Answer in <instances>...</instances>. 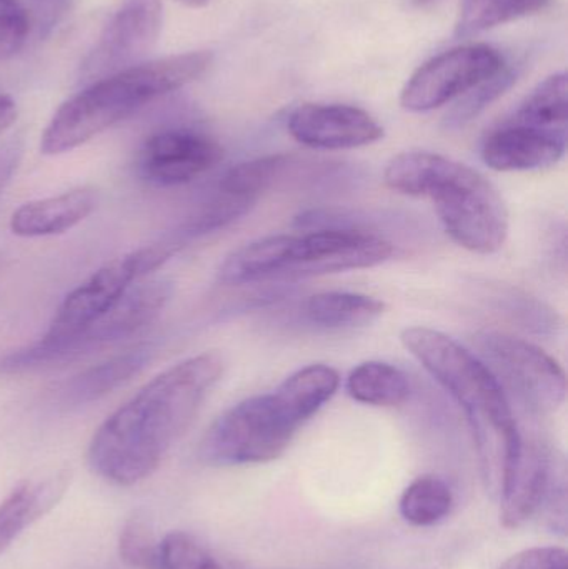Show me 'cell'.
Returning <instances> with one entry per match:
<instances>
[{"instance_id": "cell-1", "label": "cell", "mask_w": 568, "mask_h": 569, "mask_svg": "<svg viewBox=\"0 0 568 569\" xmlns=\"http://www.w3.org/2000/svg\"><path fill=\"white\" fill-rule=\"evenodd\" d=\"M222 375L223 358L206 351L143 385L93 433L87 451L93 473L119 487L149 478L189 430Z\"/></svg>"}, {"instance_id": "cell-2", "label": "cell", "mask_w": 568, "mask_h": 569, "mask_svg": "<svg viewBox=\"0 0 568 569\" xmlns=\"http://www.w3.org/2000/svg\"><path fill=\"white\" fill-rule=\"evenodd\" d=\"M400 341L462 408L487 480L500 497L516 475L526 445L506 388L472 350L444 331L409 327Z\"/></svg>"}, {"instance_id": "cell-3", "label": "cell", "mask_w": 568, "mask_h": 569, "mask_svg": "<svg viewBox=\"0 0 568 569\" xmlns=\"http://www.w3.org/2000/svg\"><path fill=\"white\" fill-rule=\"evenodd\" d=\"M383 182L400 196L429 199L444 232L477 256H492L506 246L509 207L486 176L440 153L410 150L393 157Z\"/></svg>"}, {"instance_id": "cell-4", "label": "cell", "mask_w": 568, "mask_h": 569, "mask_svg": "<svg viewBox=\"0 0 568 569\" xmlns=\"http://www.w3.org/2000/svg\"><path fill=\"white\" fill-rule=\"evenodd\" d=\"M212 63L207 50L147 60L122 72L87 83L63 102L40 140L43 156H60L129 119L159 97L176 92L202 77Z\"/></svg>"}, {"instance_id": "cell-5", "label": "cell", "mask_w": 568, "mask_h": 569, "mask_svg": "<svg viewBox=\"0 0 568 569\" xmlns=\"http://www.w3.org/2000/svg\"><path fill=\"white\" fill-rule=\"evenodd\" d=\"M177 250V243L166 240L100 267L63 298L39 341L0 360V375L27 373L66 361L67 347L102 318L137 280L162 267Z\"/></svg>"}, {"instance_id": "cell-6", "label": "cell", "mask_w": 568, "mask_h": 569, "mask_svg": "<svg viewBox=\"0 0 568 569\" xmlns=\"http://www.w3.org/2000/svg\"><path fill=\"white\" fill-rule=\"evenodd\" d=\"M302 425L276 393L256 395L223 411L200 441V458L212 467H247L279 460Z\"/></svg>"}, {"instance_id": "cell-7", "label": "cell", "mask_w": 568, "mask_h": 569, "mask_svg": "<svg viewBox=\"0 0 568 569\" xmlns=\"http://www.w3.org/2000/svg\"><path fill=\"white\" fill-rule=\"evenodd\" d=\"M474 353L527 410L549 415L566 403V371L556 358L524 338L482 330L472 337Z\"/></svg>"}, {"instance_id": "cell-8", "label": "cell", "mask_w": 568, "mask_h": 569, "mask_svg": "<svg viewBox=\"0 0 568 569\" xmlns=\"http://www.w3.org/2000/svg\"><path fill=\"white\" fill-rule=\"evenodd\" d=\"M393 256V246L362 227L327 226L290 237L282 279L297 280L372 269Z\"/></svg>"}, {"instance_id": "cell-9", "label": "cell", "mask_w": 568, "mask_h": 569, "mask_svg": "<svg viewBox=\"0 0 568 569\" xmlns=\"http://www.w3.org/2000/svg\"><path fill=\"white\" fill-rule=\"evenodd\" d=\"M504 67L500 53L486 43L456 47L423 63L407 80L400 106L409 112H430L460 99Z\"/></svg>"}, {"instance_id": "cell-10", "label": "cell", "mask_w": 568, "mask_h": 569, "mask_svg": "<svg viewBox=\"0 0 568 569\" xmlns=\"http://www.w3.org/2000/svg\"><path fill=\"white\" fill-rule=\"evenodd\" d=\"M162 0H122L80 67L83 83L147 62L162 32Z\"/></svg>"}, {"instance_id": "cell-11", "label": "cell", "mask_w": 568, "mask_h": 569, "mask_svg": "<svg viewBox=\"0 0 568 569\" xmlns=\"http://www.w3.org/2000/svg\"><path fill=\"white\" fill-rule=\"evenodd\" d=\"M223 149L200 132L187 129L160 130L139 149L136 169L152 186H183L219 166Z\"/></svg>"}, {"instance_id": "cell-12", "label": "cell", "mask_w": 568, "mask_h": 569, "mask_svg": "<svg viewBox=\"0 0 568 569\" xmlns=\"http://www.w3.org/2000/svg\"><path fill=\"white\" fill-rule=\"evenodd\" d=\"M290 136L317 150H349L372 146L383 129L369 112L346 103H303L287 120Z\"/></svg>"}, {"instance_id": "cell-13", "label": "cell", "mask_w": 568, "mask_h": 569, "mask_svg": "<svg viewBox=\"0 0 568 569\" xmlns=\"http://www.w3.org/2000/svg\"><path fill=\"white\" fill-rule=\"evenodd\" d=\"M172 293L173 287L169 280L132 284L102 318L90 325L67 347L66 361L119 343L149 327L162 313Z\"/></svg>"}, {"instance_id": "cell-14", "label": "cell", "mask_w": 568, "mask_h": 569, "mask_svg": "<svg viewBox=\"0 0 568 569\" xmlns=\"http://www.w3.org/2000/svg\"><path fill=\"white\" fill-rule=\"evenodd\" d=\"M566 150L567 132L509 120L484 139L480 157L496 172H534L557 166Z\"/></svg>"}, {"instance_id": "cell-15", "label": "cell", "mask_w": 568, "mask_h": 569, "mask_svg": "<svg viewBox=\"0 0 568 569\" xmlns=\"http://www.w3.org/2000/svg\"><path fill=\"white\" fill-rule=\"evenodd\" d=\"M96 207V190L87 187L47 199L32 200L12 213L10 230L13 236L22 239L62 236L83 222Z\"/></svg>"}, {"instance_id": "cell-16", "label": "cell", "mask_w": 568, "mask_h": 569, "mask_svg": "<svg viewBox=\"0 0 568 569\" xmlns=\"http://www.w3.org/2000/svg\"><path fill=\"white\" fill-rule=\"evenodd\" d=\"M70 483L69 471H59L43 480L17 485L0 503V555L37 521L57 507Z\"/></svg>"}, {"instance_id": "cell-17", "label": "cell", "mask_w": 568, "mask_h": 569, "mask_svg": "<svg viewBox=\"0 0 568 569\" xmlns=\"http://www.w3.org/2000/svg\"><path fill=\"white\" fill-rule=\"evenodd\" d=\"M290 236H269L253 240L226 257L217 270V282L240 287L266 280L282 279Z\"/></svg>"}, {"instance_id": "cell-18", "label": "cell", "mask_w": 568, "mask_h": 569, "mask_svg": "<svg viewBox=\"0 0 568 569\" xmlns=\"http://www.w3.org/2000/svg\"><path fill=\"white\" fill-rule=\"evenodd\" d=\"M150 360L152 350L149 347L133 348L127 353L117 355L67 381L60 390V398L67 405L92 403L129 383Z\"/></svg>"}, {"instance_id": "cell-19", "label": "cell", "mask_w": 568, "mask_h": 569, "mask_svg": "<svg viewBox=\"0 0 568 569\" xmlns=\"http://www.w3.org/2000/svg\"><path fill=\"white\" fill-rule=\"evenodd\" d=\"M386 303L370 295L352 291H322L303 303V317L326 330L366 327L382 317Z\"/></svg>"}, {"instance_id": "cell-20", "label": "cell", "mask_w": 568, "mask_h": 569, "mask_svg": "<svg viewBox=\"0 0 568 569\" xmlns=\"http://www.w3.org/2000/svg\"><path fill=\"white\" fill-rule=\"evenodd\" d=\"M339 387V371L329 365L316 363L290 375L273 393L303 427L313 415L319 413L323 405L332 400Z\"/></svg>"}, {"instance_id": "cell-21", "label": "cell", "mask_w": 568, "mask_h": 569, "mask_svg": "<svg viewBox=\"0 0 568 569\" xmlns=\"http://www.w3.org/2000/svg\"><path fill=\"white\" fill-rule=\"evenodd\" d=\"M346 390L357 403L382 408L406 403L412 391L402 370L379 360L357 365L347 377Z\"/></svg>"}, {"instance_id": "cell-22", "label": "cell", "mask_w": 568, "mask_h": 569, "mask_svg": "<svg viewBox=\"0 0 568 569\" xmlns=\"http://www.w3.org/2000/svg\"><path fill=\"white\" fill-rule=\"evenodd\" d=\"M549 6L550 0H460L454 33L457 39H469L502 23L542 12Z\"/></svg>"}, {"instance_id": "cell-23", "label": "cell", "mask_w": 568, "mask_h": 569, "mask_svg": "<svg viewBox=\"0 0 568 569\" xmlns=\"http://www.w3.org/2000/svg\"><path fill=\"white\" fill-rule=\"evenodd\" d=\"M454 508V491L436 475H422L403 491L399 501L400 517L412 527L427 528L449 517Z\"/></svg>"}, {"instance_id": "cell-24", "label": "cell", "mask_w": 568, "mask_h": 569, "mask_svg": "<svg viewBox=\"0 0 568 569\" xmlns=\"http://www.w3.org/2000/svg\"><path fill=\"white\" fill-rule=\"evenodd\" d=\"M567 93L566 72L554 73V76L547 77L524 100L522 106L519 107L510 122L537 127V129L566 132Z\"/></svg>"}, {"instance_id": "cell-25", "label": "cell", "mask_w": 568, "mask_h": 569, "mask_svg": "<svg viewBox=\"0 0 568 569\" xmlns=\"http://www.w3.org/2000/svg\"><path fill=\"white\" fill-rule=\"evenodd\" d=\"M257 200L243 199V197L230 196V193L217 192L209 202L203 203L187 222L180 227L173 237V242L182 247L186 240L197 239L207 233L217 232L223 227L247 216L256 206Z\"/></svg>"}, {"instance_id": "cell-26", "label": "cell", "mask_w": 568, "mask_h": 569, "mask_svg": "<svg viewBox=\"0 0 568 569\" xmlns=\"http://www.w3.org/2000/svg\"><path fill=\"white\" fill-rule=\"evenodd\" d=\"M289 166L290 157L282 153L237 163L232 169L227 170L226 176L220 180L219 190L230 196L257 200L260 193L269 189Z\"/></svg>"}, {"instance_id": "cell-27", "label": "cell", "mask_w": 568, "mask_h": 569, "mask_svg": "<svg viewBox=\"0 0 568 569\" xmlns=\"http://www.w3.org/2000/svg\"><path fill=\"white\" fill-rule=\"evenodd\" d=\"M519 73L509 67L504 66L499 72L494 73L489 79L484 82L477 83L469 92L460 97L459 102L454 106V109L447 113L446 127L447 129H460L466 127L467 123L472 122L474 119L486 112L494 102L506 96L507 90L517 82Z\"/></svg>"}, {"instance_id": "cell-28", "label": "cell", "mask_w": 568, "mask_h": 569, "mask_svg": "<svg viewBox=\"0 0 568 569\" xmlns=\"http://www.w3.org/2000/svg\"><path fill=\"white\" fill-rule=\"evenodd\" d=\"M160 541L150 521L142 515H133L123 525L119 537V555L123 563L137 569H159Z\"/></svg>"}, {"instance_id": "cell-29", "label": "cell", "mask_w": 568, "mask_h": 569, "mask_svg": "<svg viewBox=\"0 0 568 569\" xmlns=\"http://www.w3.org/2000/svg\"><path fill=\"white\" fill-rule=\"evenodd\" d=\"M159 569H226L219 560L183 531H172L160 540Z\"/></svg>"}, {"instance_id": "cell-30", "label": "cell", "mask_w": 568, "mask_h": 569, "mask_svg": "<svg viewBox=\"0 0 568 569\" xmlns=\"http://www.w3.org/2000/svg\"><path fill=\"white\" fill-rule=\"evenodd\" d=\"M30 20L22 7L0 6V62L16 57L26 46Z\"/></svg>"}, {"instance_id": "cell-31", "label": "cell", "mask_w": 568, "mask_h": 569, "mask_svg": "<svg viewBox=\"0 0 568 569\" xmlns=\"http://www.w3.org/2000/svg\"><path fill=\"white\" fill-rule=\"evenodd\" d=\"M499 569H568V553L559 547L529 548L510 557Z\"/></svg>"}, {"instance_id": "cell-32", "label": "cell", "mask_w": 568, "mask_h": 569, "mask_svg": "<svg viewBox=\"0 0 568 569\" xmlns=\"http://www.w3.org/2000/svg\"><path fill=\"white\" fill-rule=\"evenodd\" d=\"M73 0H26L30 26L36 27L42 39L57 29L72 7Z\"/></svg>"}, {"instance_id": "cell-33", "label": "cell", "mask_w": 568, "mask_h": 569, "mask_svg": "<svg viewBox=\"0 0 568 569\" xmlns=\"http://www.w3.org/2000/svg\"><path fill=\"white\" fill-rule=\"evenodd\" d=\"M20 160V147L17 143L6 147L0 152V196H2L6 187L9 186L13 172L17 170Z\"/></svg>"}, {"instance_id": "cell-34", "label": "cell", "mask_w": 568, "mask_h": 569, "mask_svg": "<svg viewBox=\"0 0 568 569\" xmlns=\"http://www.w3.org/2000/svg\"><path fill=\"white\" fill-rule=\"evenodd\" d=\"M17 120V106L9 96L0 93V136Z\"/></svg>"}, {"instance_id": "cell-35", "label": "cell", "mask_w": 568, "mask_h": 569, "mask_svg": "<svg viewBox=\"0 0 568 569\" xmlns=\"http://www.w3.org/2000/svg\"><path fill=\"white\" fill-rule=\"evenodd\" d=\"M183 6L190 7V9H202L210 0H179Z\"/></svg>"}, {"instance_id": "cell-36", "label": "cell", "mask_w": 568, "mask_h": 569, "mask_svg": "<svg viewBox=\"0 0 568 569\" xmlns=\"http://www.w3.org/2000/svg\"><path fill=\"white\" fill-rule=\"evenodd\" d=\"M0 6L13 7L19 6V3H17V0H0Z\"/></svg>"}]
</instances>
